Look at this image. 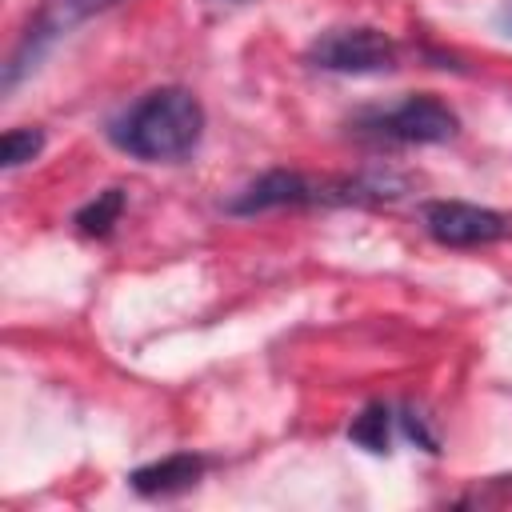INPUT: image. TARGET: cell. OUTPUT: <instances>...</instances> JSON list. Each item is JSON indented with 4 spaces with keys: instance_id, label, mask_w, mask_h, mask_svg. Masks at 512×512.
<instances>
[{
    "instance_id": "6da1fadb",
    "label": "cell",
    "mask_w": 512,
    "mask_h": 512,
    "mask_svg": "<svg viewBox=\"0 0 512 512\" xmlns=\"http://www.w3.org/2000/svg\"><path fill=\"white\" fill-rule=\"evenodd\" d=\"M200 132H204V108L184 88H156L112 124L116 148L152 164L188 156L200 144Z\"/></svg>"
},
{
    "instance_id": "7a4b0ae2",
    "label": "cell",
    "mask_w": 512,
    "mask_h": 512,
    "mask_svg": "<svg viewBox=\"0 0 512 512\" xmlns=\"http://www.w3.org/2000/svg\"><path fill=\"white\" fill-rule=\"evenodd\" d=\"M308 60L328 72H388L396 68V44L380 28H332L308 48Z\"/></svg>"
},
{
    "instance_id": "3957f363",
    "label": "cell",
    "mask_w": 512,
    "mask_h": 512,
    "mask_svg": "<svg viewBox=\"0 0 512 512\" xmlns=\"http://www.w3.org/2000/svg\"><path fill=\"white\" fill-rule=\"evenodd\" d=\"M368 124L376 136L400 140V144H440L456 136V112L436 96H408L396 108L376 112Z\"/></svg>"
},
{
    "instance_id": "277c9868",
    "label": "cell",
    "mask_w": 512,
    "mask_h": 512,
    "mask_svg": "<svg viewBox=\"0 0 512 512\" xmlns=\"http://www.w3.org/2000/svg\"><path fill=\"white\" fill-rule=\"evenodd\" d=\"M424 228L436 244L448 248H476V244H492L508 232V220L492 208L480 204H464V200H436L424 208Z\"/></svg>"
},
{
    "instance_id": "5b68a950",
    "label": "cell",
    "mask_w": 512,
    "mask_h": 512,
    "mask_svg": "<svg viewBox=\"0 0 512 512\" xmlns=\"http://www.w3.org/2000/svg\"><path fill=\"white\" fill-rule=\"evenodd\" d=\"M104 4H112V0H48V4L36 12V20L28 24V36L20 40V48L12 52V60H8V68H4V88H12V84L20 80V72L28 68V60H36L52 36H60L64 28H72L76 20H84L88 12L104 8Z\"/></svg>"
},
{
    "instance_id": "8992f818",
    "label": "cell",
    "mask_w": 512,
    "mask_h": 512,
    "mask_svg": "<svg viewBox=\"0 0 512 512\" xmlns=\"http://www.w3.org/2000/svg\"><path fill=\"white\" fill-rule=\"evenodd\" d=\"M316 192H312V184L300 176V172H284V168H276V172H264L256 184H248L236 200H232V212H264V208H284V204H304V200H312Z\"/></svg>"
},
{
    "instance_id": "52a82bcc",
    "label": "cell",
    "mask_w": 512,
    "mask_h": 512,
    "mask_svg": "<svg viewBox=\"0 0 512 512\" xmlns=\"http://www.w3.org/2000/svg\"><path fill=\"white\" fill-rule=\"evenodd\" d=\"M204 472V460L192 456V452H172L156 464H144L128 476V484L140 492V496H172V492H184L200 480Z\"/></svg>"
},
{
    "instance_id": "ba28073f",
    "label": "cell",
    "mask_w": 512,
    "mask_h": 512,
    "mask_svg": "<svg viewBox=\"0 0 512 512\" xmlns=\"http://www.w3.org/2000/svg\"><path fill=\"white\" fill-rule=\"evenodd\" d=\"M120 212H124V192H120V188H108V192H100L96 200H88V204L76 212V228H80L84 236H108L112 224L120 220Z\"/></svg>"
},
{
    "instance_id": "9c48e42d",
    "label": "cell",
    "mask_w": 512,
    "mask_h": 512,
    "mask_svg": "<svg viewBox=\"0 0 512 512\" xmlns=\"http://www.w3.org/2000/svg\"><path fill=\"white\" fill-rule=\"evenodd\" d=\"M392 428V412L384 408V404H368L356 420H352V428H348V436L360 444V448H368V452H388V432Z\"/></svg>"
},
{
    "instance_id": "30bf717a",
    "label": "cell",
    "mask_w": 512,
    "mask_h": 512,
    "mask_svg": "<svg viewBox=\"0 0 512 512\" xmlns=\"http://www.w3.org/2000/svg\"><path fill=\"white\" fill-rule=\"evenodd\" d=\"M40 148H44V132H40V128H8L4 140H0V164H4V168H20V164H28Z\"/></svg>"
},
{
    "instance_id": "8fae6325",
    "label": "cell",
    "mask_w": 512,
    "mask_h": 512,
    "mask_svg": "<svg viewBox=\"0 0 512 512\" xmlns=\"http://www.w3.org/2000/svg\"><path fill=\"white\" fill-rule=\"evenodd\" d=\"M504 24H508V28H512V8H508V12H504Z\"/></svg>"
}]
</instances>
